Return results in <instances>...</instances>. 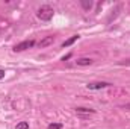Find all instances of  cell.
<instances>
[{
	"mask_svg": "<svg viewBox=\"0 0 130 129\" xmlns=\"http://www.w3.org/2000/svg\"><path fill=\"white\" fill-rule=\"evenodd\" d=\"M47 129H62V123H50Z\"/></svg>",
	"mask_w": 130,
	"mask_h": 129,
	"instance_id": "obj_10",
	"label": "cell"
},
{
	"mask_svg": "<svg viewBox=\"0 0 130 129\" xmlns=\"http://www.w3.org/2000/svg\"><path fill=\"white\" fill-rule=\"evenodd\" d=\"M53 14H55V11H53L52 6H48V5H42V6L38 9L36 17H38L39 20H42V21H50V20L53 18Z\"/></svg>",
	"mask_w": 130,
	"mask_h": 129,
	"instance_id": "obj_1",
	"label": "cell"
},
{
	"mask_svg": "<svg viewBox=\"0 0 130 129\" xmlns=\"http://www.w3.org/2000/svg\"><path fill=\"white\" fill-rule=\"evenodd\" d=\"M95 111L94 109H89V108H76V114L77 115H91V114H94Z\"/></svg>",
	"mask_w": 130,
	"mask_h": 129,
	"instance_id": "obj_5",
	"label": "cell"
},
{
	"mask_svg": "<svg viewBox=\"0 0 130 129\" xmlns=\"http://www.w3.org/2000/svg\"><path fill=\"white\" fill-rule=\"evenodd\" d=\"M71 58V53H68V55H65L64 58H62V61H67V59H70Z\"/></svg>",
	"mask_w": 130,
	"mask_h": 129,
	"instance_id": "obj_11",
	"label": "cell"
},
{
	"mask_svg": "<svg viewBox=\"0 0 130 129\" xmlns=\"http://www.w3.org/2000/svg\"><path fill=\"white\" fill-rule=\"evenodd\" d=\"M15 129H29V123H27V122H20V123L15 126Z\"/></svg>",
	"mask_w": 130,
	"mask_h": 129,
	"instance_id": "obj_9",
	"label": "cell"
},
{
	"mask_svg": "<svg viewBox=\"0 0 130 129\" xmlns=\"http://www.w3.org/2000/svg\"><path fill=\"white\" fill-rule=\"evenodd\" d=\"M89 90H103V88H107V87H112L110 82H104V81H100V82H89L86 85Z\"/></svg>",
	"mask_w": 130,
	"mask_h": 129,
	"instance_id": "obj_3",
	"label": "cell"
},
{
	"mask_svg": "<svg viewBox=\"0 0 130 129\" xmlns=\"http://www.w3.org/2000/svg\"><path fill=\"white\" fill-rule=\"evenodd\" d=\"M3 78H5V70L0 68V79H3Z\"/></svg>",
	"mask_w": 130,
	"mask_h": 129,
	"instance_id": "obj_12",
	"label": "cell"
},
{
	"mask_svg": "<svg viewBox=\"0 0 130 129\" xmlns=\"http://www.w3.org/2000/svg\"><path fill=\"white\" fill-rule=\"evenodd\" d=\"M121 65H130V58L127 61H124V62H121Z\"/></svg>",
	"mask_w": 130,
	"mask_h": 129,
	"instance_id": "obj_13",
	"label": "cell"
},
{
	"mask_svg": "<svg viewBox=\"0 0 130 129\" xmlns=\"http://www.w3.org/2000/svg\"><path fill=\"white\" fill-rule=\"evenodd\" d=\"M33 46H35V41L33 40H27V41H23V43L17 44L14 47V52H23V50H27V49H30Z\"/></svg>",
	"mask_w": 130,
	"mask_h": 129,
	"instance_id": "obj_2",
	"label": "cell"
},
{
	"mask_svg": "<svg viewBox=\"0 0 130 129\" xmlns=\"http://www.w3.org/2000/svg\"><path fill=\"white\" fill-rule=\"evenodd\" d=\"M55 43V36L53 35H48V36H44L39 43H38V46L41 47V49H44V47H48L50 44H53Z\"/></svg>",
	"mask_w": 130,
	"mask_h": 129,
	"instance_id": "obj_4",
	"label": "cell"
},
{
	"mask_svg": "<svg viewBox=\"0 0 130 129\" xmlns=\"http://www.w3.org/2000/svg\"><path fill=\"white\" fill-rule=\"evenodd\" d=\"M80 3H82L83 9H86V11H89V9L92 8V2H88V0H82Z\"/></svg>",
	"mask_w": 130,
	"mask_h": 129,
	"instance_id": "obj_8",
	"label": "cell"
},
{
	"mask_svg": "<svg viewBox=\"0 0 130 129\" xmlns=\"http://www.w3.org/2000/svg\"><path fill=\"white\" fill-rule=\"evenodd\" d=\"M79 38H80V35H73V36H70L68 40H65L64 43H62V47H70V46H71V44H74Z\"/></svg>",
	"mask_w": 130,
	"mask_h": 129,
	"instance_id": "obj_6",
	"label": "cell"
},
{
	"mask_svg": "<svg viewBox=\"0 0 130 129\" xmlns=\"http://www.w3.org/2000/svg\"><path fill=\"white\" fill-rule=\"evenodd\" d=\"M94 62L91 58H79L77 61H76V65H80V67H85V65H91Z\"/></svg>",
	"mask_w": 130,
	"mask_h": 129,
	"instance_id": "obj_7",
	"label": "cell"
}]
</instances>
